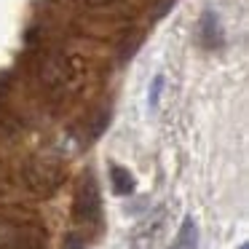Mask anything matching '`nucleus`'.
<instances>
[{
  "label": "nucleus",
  "mask_w": 249,
  "mask_h": 249,
  "mask_svg": "<svg viewBox=\"0 0 249 249\" xmlns=\"http://www.w3.org/2000/svg\"><path fill=\"white\" fill-rule=\"evenodd\" d=\"M72 220L78 225L86 228H99L102 222V193H99L97 177L91 172L83 174L81 185L75 190V201H72Z\"/></svg>",
  "instance_id": "1"
},
{
  "label": "nucleus",
  "mask_w": 249,
  "mask_h": 249,
  "mask_svg": "<svg viewBox=\"0 0 249 249\" xmlns=\"http://www.w3.org/2000/svg\"><path fill=\"white\" fill-rule=\"evenodd\" d=\"M24 182L35 196H54L65 182V169L54 158H33L24 166Z\"/></svg>",
  "instance_id": "2"
},
{
  "label": "nucleus",
  "mask_w": 249,
  "mask_h": 249,
  "mask_svg": "<svg viewBox=\"0 0 249 249\" xmlns=\"http://www.w3.org/2000/svg\"><path fill=\"white\" fill-rule=\"evenodd\" d=\"M67 72H70V67H67L65 56H62V54H51L49 59L40 65V86L49 89V91H56V89L65 86Z\"/></svg>",
  "instance_id": "3"
},
{
  "label": "nucleus",
  "mask_w": 249,
  "mask_h": 249,
  "mask_svg": "<svg viewBox=\"0 0 249 249\" xmlns=\"http://www.w3.org/2000/svg\"><path fill=\"white\" fill-rule=\"evenodd\" d=\"M198 38L204 49H220L222 40H225V33L220 27V19H217L214 11H204L198 22Z\"/></svg>",
  "instance_id": "4"
},
{
  "label": "nucleus",
  "mask_w": 249,
  "mask_h": 249,
  "mask_svg": "<svg viewBox=\"0 0 249 249\" xmlns=\"http://www.w3.org/2000/svg\"><path fill=\"white\" fill-rule=\"evenodd\" d=\"M161 225H163V209H156L153 220H147L142 228H137V233L131 236V249H153Z\"/></svg>",
  "instance_id": "5"
},
{
  "label": "nucleus",
  "mask_w": 249,
  "mask_h": 249,
  "mask_svg": "<svg viewBox=\"0 0 249 249\" xmlns=\"http://www.w3.org/2000/svg\"><path fill=\"white\" fill-rule=\"evenodd\" d=\"M110 188H113L115 196H131L137 190V179L126 166L113 163V166H110Z\"/></svg>",
  "instance_id": "6"
},
{
  "label": "nucleus",
  "mask_w": 249,
  "mask_h": 249,
  "mask_svg": "<svg viewBox=\"0 0 249 249\" xmlns=\"http://www.w3.org/2000/svg\"><path fill=\"white\" fill-rule=\"evenodd\" d=\"M169 249H198V225L193 217H185L177 231V238L172 241Z\"/></svg>",
  "instance_id": "7"
},
{
  "label": "nucleus",
  "mask_w": 249,
  "mask_h": 249,
  "mask_svg": "<svg viewBox=\"0 0 249 249\" xmlns=\"http://www.w3.org/2000/svg\"><path fill=\"white\" fill-rule=\"evenodd\" d=\"M110 118H113V113H110V107H102L97 113V118L91 121V126H89V140H99V137L107 131L110 126Z\"/></svg>",
  "instance_id": "8"
},
{
  "label": "nucleus",
  "mask_w": 249,
  "mask_h": 249,
  "mask_svg": "<svg viewBox=\"0 0 249 249\" xmlns=\"http://www.w3.org/2000/svg\"><path fill=\"white\" fill-rule=\"evenodd\" d=\"M161 91H163V75H156L150 83V94H147V105H150V113L158 110V102H161Z\"/></svg>",
  "instance_id": "9"
},
{
  "label": "nucleus",
  "mask_w": 249,
  "mask_h": 249,
  "mask_svg": "<svg viewBox=\"0 0 249 249\" xmlns=\"http://www.w3.org/2000/svg\"><path fill=\"white\" fill-rule=\"evenodd\" d=\"M65 249H86L89 247V236L81 231H70L65 236V244H62Z\"/></svg>",
  "instance_id": "10"
},
{
  "label": "nucleus",
  "mask_w": 249,
  "mask_h": 249,
  "mask_svg": "<svg viewBox=\"0 0 249 249\" xmlns=\"http://www.w3.org/2000/svg\"><path fill=\"white\" fill-rule=\"evenodd\" d=\"M174 3H177V0H161V3L156 6V11H153V19H156V22H158V19H163L169 11H172Z\"/></svg>",
  "instance_id": "11"
},
{
  "label": "nucleus",
  "mask_w": 249,
  "mask_h": 249,
  "mask_svg": "<svg viewBox=\"0 0 249 249\" xmlns=\"http://www.w3.org/2000/svg\"><path fill=\"white\" fill-rule=\"evenodd\" d=\"M86 6H91V8H99V6H107V3H113V0H83Z\"/></svg>",
  "instance_id": "12"
},
{
  "label": "nucleus",
  "mask_w": 249,
  "mask_h": 249,
  "mask_svg": "<svg viewBox=\"0 0 249 249\" xmlns=\"http://www.w3.org/2000/svg\"><path fill=\"white\" fill-rule=\"evenodd\" d=\"M238 249H249V244H241V247H238Z\"/></svg>",
  "instance_id": "13"
}]
</instances>
